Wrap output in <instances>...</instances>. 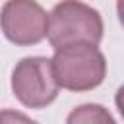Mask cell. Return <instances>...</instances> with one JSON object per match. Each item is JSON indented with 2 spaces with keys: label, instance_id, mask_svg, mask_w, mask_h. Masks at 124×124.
I'll return each mask as SVG.
<instances>
[{
  "label": "cell",
  "instance_id": "8992f818",
  "mask_svg": "<svg viewBox=\"0 0 124 124\" xmlns=\"http://www.w3.org/2000/svg\"><path fill=\"white\" fill-rule=\"evenodd\" d=\"M0 124H37V122L19 110L4 108V110H0Z\"/></svg>",
  "mask_w": 124,
  "mask_h": 124
},
{
  "label": "cell",
  "instance_id": "277c9868",
  "mask_svg": "<svg viewBox=\"0 0 124 124\" xmlns=\"http://www.w3.org/2000/svg\"><path fill=\"white\" fill-rule=\"evenodd\" d=\"M48 14L37 0H8L0 10V29L17 46H31L46 37Z\"/></svg>",
  "mask_w": 124,
  "mask_h": 124
},
{
  "label": "cell",
  "instance_id": "3957f363",
  "mask_svg": "<svg viewBox=\"0 0 124 124\" xmlns=\"http://www.w3.org/2000/svg\"><path fill=\"white\" fill-rule=\"evenodd\" d=\"M12 91L16 99L27 108H45L58 97V83L54 79L50 58L27 56L21 58L12 72Z\"/></svg>",
  "mask_w": 124,
  "mask_h": 124
},
{
  "label": "cell",
  "instance_id": "5b68a950",
  "mask_svg": "<svg viewBox=\"0 0 124 124\" xmlns=\"http://www.w3.org/2000/svg\"><path fill=\"white\" fill-rule=\"evenodd\" d=\"M66 124H116V120L112 118L108 108H105L103 105L85 103L76 107L68 114Z\"/></svg>",
  "mask_w": 124,
  "mask_h": 124
},
{
  "label": "cell",
  "instance_id": "7a4b0ae2",
  "mask_svg": "<svg viewBox=\"0 0 124 124\" xmlns=\"http://www.w3.org/2000/svg\"><path fill=\"white\" fill-rule=\"evenodd\" d=\"M46 37L54 50L76 43L99 45L103 39V17L95 8L79 0H62L48 14Z\"/></svg>",
  "mask_w": 124,
  "mask_h": 124
},
{
  "label": "cell",
  "instance_id": "6da1fadb",
  "mask_svg": "<svg viewBox=\"0 0 124 124\" xmlns=\"http://www.w3.org/2000/svg\"><path fill=\"white\" fill-rule=\"evenodd\" d=\"M50 64L58 87L68 91H91L107 76V60L97 45L76 43L56 48Z\"/></svg>",
  "mask_w": 124,
  "mask_h": 124
}]
</instances>
